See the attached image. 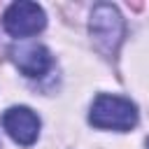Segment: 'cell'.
<instances>
[{
	"label": "cell",
	"instance_id": "obj_3",
	"mask_svg": "<svg viewBox=\"0 0 149 149\" xmlns=\"http://www.w3.org/2000/svg\"><path fill=\"white\" fill-rule=\"evenodd\" d=\"M2 26L12 37H30L47 26V16L35 2H12L2 14Z\"/></svg>",
	"mask_w": 149,
	"mask_h": 149
},
{
	"label": "cell",
	"instance_id": "obj_6",
	"mask_svg": "<svg viewBox=\"0 0 149 149\" xmlns=\"http://www.w3.org/2000/svg\"><path fill=\"white\" fill-rule=\"evenodd\" d=\"M147 149H149V140H147Z\"/></svg>",
	"mask_w": 149,
	"mask_h": 149
},
{
	"label": "cell",
	"instance_id": "obj_1",
	"mask_svg": "<svg viewBox=\"0 0 149 149\" xmlns=\"http://www.w3.org/2000/svg\"><path fill=\"white\" fill-rule=\"evenodd\" d=\"M88 121L105 130H130L137 123V107L128 98L100 93L91 105Z\"/></svg>",
	"mask_w": 149,
	"mask_h": 149
},
{
	"label": "cell",
	"instance_id": "obj_4",
	"mask_svg": "<svg viewBox=\"0 0 149 149\" xmlns=\"http://www.w3.org/2000/svg\"><path fill=\"white\" fill-rule=\"evenodd\" d=\"M2 128L14 142L28 147L40 135V116L28 107H9L2 114Z\"/></svg>",
	"mask_w": 149,
	"mask_h": 149
},
{
	"label": "cell",
	"instance_id": "obj_2",
	"mask_svg": "<svg viewBox=\"0 0 149 149\" xmlns=\"http://www.w3.org/2000/svg\"><path fill=\"white\" fill-rule=\"evenodd\" d=\"M88 28H91V35L98 42V47L107 54L116 51V47L123 40V33H126L123 16L119 14V9L114 5H107V2H100L93 7Z\"/></svg>",
	"mask_w": 149,
	"mask_h": 149
},
{
	"label": "cell",
	"instance_id": "obj_5",
	"mask_svg": "<svg viewBox=\"0 0 149 149\" xmlns=\"http://www.w3.org/2000/svg\"><path fill=\"white\" fill-rule=\"evenodd\" d=\"M16 68L26 77H42L51 68V54L42 44H21L19 49L12 51Z\"/></svg>",
	"mask_w": 149,
	"mask_h": 149
}]
</instances>
